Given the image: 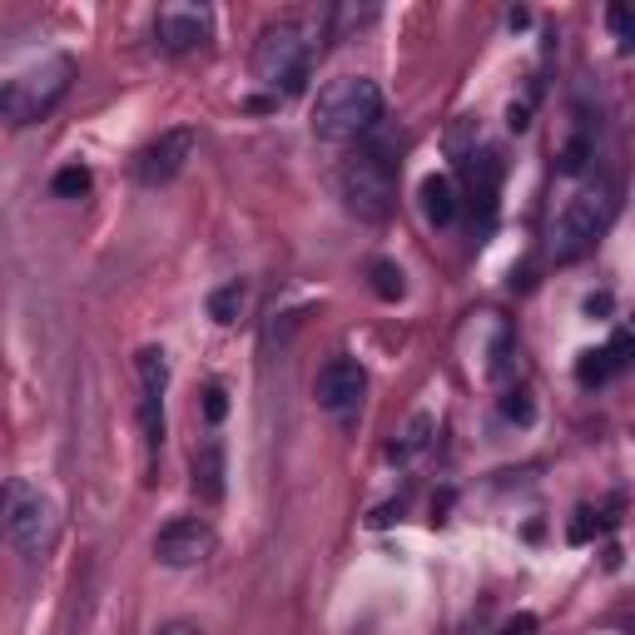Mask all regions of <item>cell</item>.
Listing matches in <instances>:
<instances>
[{"instance_id": "26", "label": "cell", "mask_w": 635, "mask_h": 635, "mask_svg": "<svg viewBox=\"0 0 635 635\" xmlns=\"http://www.w3.org/2000/svg\"><path fill=\"white\" fill-rule=\"evenodd\" d=\"M507 373H511V338L502 333L497 348H492V378H507Z\"/></svg>"}, {"instance_id": "28", "label": "cell", "mask_w": 635, "mask_h": 635, "mask_svg": "<svg viewBox=\"0 0 635 635\" xmlns=\"http://www.w3.org/2000/svg\"><path fill=\"white\" fill-rule=\"evenodd\" d=\"M452 502H457V492H452V487H442V492L432 497V526H442V521H447V511H452Z\"/></svg>"}, {"instance_id": "14", "label": "cell", "mask_w": 635, "mask_h": 635, "mask_svg": "<svg viewBox=\"0 0 635 635\" xmlns=\"http://www.w3.org/2000/svg\"><path fill=\"white\" fill-rule=\"evenodd\" d=\"M244 308H249V283H239V278L209 293V318H214V323H224V328H229V323H239V318H244Z\"/></svg>"}, {"instance_id": "2", "label": "cell", "mask_w": 635, "mask_h": 635, "mask_svg": "<svg viewBox=\"0 0 635 635\" xmlns=\"http://www.w3.org/2000/svg\"><path fill=\"white\" fill-rule=\"evenodd\" d=\"M397 164H402V159H392V144H382V139L353 149V154L343 159V169H338V194H343L348 214H358V219H368V224H382V219L392 214V204H397Z\"/></svg>"}, {"instance_id": "19", "label": "cell", "mask_w": 635, "mask_h": 635, "mask_svg": "<svg viewBox=\"0 0 635 635\" xmlns=\"http://www.w3.org/2000/svg\"><path fill=\"white\" fill-rule=\"evenodd\" d=\"M134 368H139V387L144 392H159L164 397V387H169V358H164V348H144L134 358Z\"/></svg>"}, {"instance_id": "1", "label": "cell", "mask_w": 635, "mask_h": 635, "mask_svg": "<svg viewBox=\"0 0 635 635\" xmlns=\"http://www.w3.org/2000/svg\"><path fill=\"white\" fill-rule=\"evenodd\" d=\"M382 120V90L368 75H343L333 85H323L318 105H313V134L328 144H353L368 139Z\"/></svg>"}, {"instance_id": "17", "label": "cell", "mask_w": 635, "mask_h": 635, "mask_svg": "<svg viewBox=\"0 0 635 635\" xmlns=\"http://www.w3.org/2000/svg\"><path fill=\"white\" fill-rule=\"evenodd\" d=\"M611 526H616V516L591 511V507H576L571 511V526H566V541H571V546H586V541H596V536L611 531Z\"/></svg>"}, {"instance_id": "20", "label": "cell", "mask_w": 635, "mask_h": 635, "mask_svg": "<svg viewBox=\"0 0 635 635\" xmlns=\"http://www.w3.org/2000/svg\"><path fill=\"white\" fill-rule=\"evenodd\" d=\"M90 189H95V174H90L85 164H65V169L50 179V194H55V199H85Z\"/></svg>"}, {"instance_id": "13", "label": "cell", "mask_w": 635, "mask_h": 635, "mask_svg": "<svg viewBox=\"0 0 635 635\" xmlns=\"http://www.w3.org/2000/svg\"><path fill=\"white\" fill-rule=\"evenodd\" d=\"M224 447L219 442H204L199 452H194V497L199 502H224Z\"/></svg>"}, {"instance_id": "9", "label": "cell", "mask_w": 635, "mask_h": 635, "mask_svg": "<svg viewBox=\"0 0 635 635\" xmlns=\"http://www.w3.org/2000/svg\"><path fill=\"white\" fill-rule=\"evenodd\" d=\"M194 149H199V134L194 129H164L159 139H149L139 154H134V179L144 184V189H159V184H169V179H179L184 174V164L194 159Z\"/></svg>"}, {"instance_id": "12", "label": "cell", "mask_w": 635, "mask_h": 635, "mask_svg": "<svg viewBox=\"0 0 635 635\" xmlns=\"http://www.w3.org/2000/svg\"><path fill=\"white\" fill-rule=\"evenodd\" d=\"M417 204H422V219L432 229H447L457 219V184H452V174H427L422 189H417Z\"/></svg>"}, {"instance_id": "22", "label": "cell", "mask_w": 635, "mask_h": 635, "mask_svg": "<svg viewBox=\"0 0 635 635\" xmlns=\"http://www.w3.org/2000/svg\"><path fill=\"white\" fill-rule=\"evenodd\" d=\"M611 373H616V368H611L606 348H586V353L576 358V382H581V387H601Z\"/></svg>"}, {"instance_id": "30", "label": "cell", "mask_w": 635, "mask_h": 635, "mask_svg": "<svg viewBox=\"0 0 635 635\" xmlns=\"http://www.w3.org/2000/svg\"><path fill=\"white\" fill-rule=\"evenodd\" d=\"M397 516H402V502H387V507H378L373 516H368V526H373V531H382V526H392Z\"/></svg>"}, {"instance_id": "16", "label": "cell", "mask_w": 635, "mask_h": 635, "mask_svg": "<svg viewBox=\"0 0 635 635\" xmlns=\"http://www.w3.org/2000/svg\"><path fill=\"white\" fill-rule=\"evenodd\" d=\"M368 288H373V298H382V303H397L407 293V278H402V268L392 258H373L368 263Z\"/></svg>"}, {"instance_id": "21", "label": "cell", "mask_w": 635, "mask_h": 635, "mask_svg": "<svg viewBox=\"0 0 635 635\" xmlns=\"http://www.w3.org/2000/svg\"><path fill=\"white\" fill-rule=\"evenodd\" d=\"M139 427H144V442H149V447L164 442V397H159V392H144V397H139Z\"/></svg>"}, {"instance_id": "33", "label": "cell", "mask_w": 635, "mask_h": 635, "mask_svg": "<svg viewBox=\"0 0 635 635\" xmlns=\"http://www.w3.org/2000/svg\"><path fill=\"white\" fill-rule=\"evenodd\" d=\"M507 25H511V30H526V25H531V10H511Z\"/></svg>"}, {"instance_id": "6", "label": "cell", "mask_w": 635, "mask_h": 635, "mask_svg": "<svg viewBox=\"0 0 635 635\" xmlns=\"http://www.w3.org/2000/svg\"><path fill=\"white\" fill-rule=\"evenodd\" d=\"M606 224H611V194H576L551 224V258L576 263L581 254H591Z\"/></svg>"}, {"instance_id": "18", "label": "cell", "mask_w": 635, "mask_h": 635, "mask_svg": "<svg viewBox=\"0 0 635 635\" xmlns=\"http://www.w3.org/2000/svg\"><path fill=\"white\" fill-rule=\"evenodd\" d=\"M591 159H596V144H591L586 134H571V139H566V149L556 154V174L576 179V174H586V169H591Z\"/></svg>"}, {"instance_id": "31", "label": "cell", "mask_w": 635, "mask_h": 635, "mask_svg": "<svg viewBox=\"0 0 635 635\" xmlns=\"http://www.w3.org/2000/svg\"><path fill=\"white\" fill-rule=\"evenodd\" d=\"M497 635H536V616H516V621H507Z\"/></svg>"}, {"instance_id": "29", "label": "cell", "mask_w": 635, "mask_h": 635, "mask_svg": "<svg viewBox=\"0 0 635 635\" xmlns=\"http://www.w3.org/2000/svg\"><path fill=\"white\" fill-rule=\"evenodd\" d=\"M507 125L521 134V129L531 125V100H511V110H507Z\"/></svg>"}, {"instance_id": "8", "label": "cell", "mask_w": 635, "mask_h": 635, "mask_svg": "<svg viewBox=\"0 0 635 635\" xmlns=\"http://www.w3.org/2000/svg\"><path fill=\"white\" fill-rule=\"evenodd\" d=\"M214 546H219V536H214V526H209L204 516H174V521L154 536V556H159V566H169V571L204 566V561L214 556Z\"/></svg>"}, {"instance_id": "27", "label": "cell", "mask_w": 635, "mask_h": 635, "mask_svg": "<svg viewBox=\"0 0 635 635\" xmlns=\"http://www.w3.org/2000/svg\"><path fill=\"white\" fill-rule=\"evenodd\" d=\"M611 308H616V298L601 288V293H591L586 298V318H611Z\"/></svg>"}, {"instance_id": "32", "label": "cell", "mask_w": 635, "mask_h": 635, "mask_svg": "<svg viewBox=\"0 0 635 635\" xmlns=\"http://www.w3.org/2000/svg\"><path fill=\"white\" fill-rule=\"evenodd\" d=\"M244 110L249 115H268V110H278V95H254V100H244Z\"/></svg>"}, {"instance_id": "34", "label": "cell", "mask_w": 635, "mask_h": 635, "mask_svg": "<svg viewBox=\"0 0 635 635\" xmlns=\"http://www.w3.org/2000/svg\"><path fill=\"white\" fill-rule=\"evenodd\" d=\"M154 635H199L189 621H174V626H164V631H154Z\"/></svg>"}, {"instance_id": "15", "label": "cell", "mask_w": 635, "mask_h": 635, "mask_svg": "<svg viewBox=\"0 0 635 635\" xmlns=\"http://www.w3.org/2000/svg\"><path fill=\"white\" fill-rule=\"evenodd\" d=\"M432 432H437V422H432V412H417V417L407 422V432H402V442H392V447H387V457H392V462H412L417 452H427V442H432Z\"/></svg>"}, {"instance_id": "10", "label": "cell", "mask_w": 635, "mask_h": 635, "mask_svg": "<svg viewBox=\"0 0 635 635\" xmlns=\"http://www.w3.org/2000/svg\"><path fill=\"white\" fill-rule=\"evenodd\" d=\"M363 392H368V373H363V363H358V358H328V363L318 368V378H313V397H318V407H323V412H333V417L353 412V407L363 402Z\"/></svg>"}, {"instance_id": "25", "label": "cell", "mask_w": 635, "mask_h": 635, "mask_svg": "<svg viewBox=\"0 0 635 635\" xmlns=\"http://www.w3.org/2000/svg\"><path fill=\"white\" fill-rule=\"evenodd\" d=\"M224 417H229V392L214 382V387H204V422H209V427H219Z\"/></svg>"}, {"instance_id": "4", "label": "cell", "mask_w": 635, "mask_h": 635, "mask_svg": "<svg viewBox=\"0 0 635 635\" xmlns=\"http://www.w3.org/2000/svg\"><path fill=\"white\" fill-rule=\"evenodd\" d=\"M70 80H75V60H70V55L40 60V65H30V70H20V75L5 80V90H0V115H5L10 125H30V120H40V115L55 110V100L70 90Z\"/></svg>"}, {"instance_id": "23", "label": "cell", "mask_w": 635, "mask_h": 635, "mask_svg": "<svg viewBox=\"0 0 635 635\" xmlns=\"http://www.w3.org/2000/svg\"><path fill=\"white\" fill-rule=\"evenodd\" d=\"M502 417L516 422V427H531V422H536V402H531L526 387H507V392H502Z\"/></svg>"}, {"instance_id": "7", "label": "cell", "mask_w": 635, "mask_h": 635, "mask_svg": "<svg viewBox=\"0 0 635 635\" xmlns=\"http://www.w3.org/2000/svg\"><path fill=\"white\" fill-rule=\"evenodd\" d=\"M457 169H462V179L472 189V234H477V244H487V234L497 229V194H502L507 164H502L497 149H467L457 159Z\"/></svg>"}, {"instance_id": "24", "label": "cell", "mask_w": 635, "mask_h": 635, "mask_svg": "<svg viewBox=\"0 0 635 635\" xmlns=\"http://www.w3.org/2000/svg\"><path fill=\"white\" fill-rule=\"evenodd\" d=\"M606 358H611V368H616V373H621V368H631V363H635V328H616V333H611Z\"/></svg>"}, {"instance_id": "35", "label": "cell", "mask_w": 635, "mask_h": 635, "mask_svg": "<svg viewBox=\"0 0 635 635\" xmlns=\"http://www.w3.org/2000/svg\"><path fill=\"white\" fill-rule=\"evenodd\" d=\"M626 50H635V20H631V30H626Z\"/></svg>"}, {"instance_id": "5", "label": "cell", "mask_w": 635, "mask_h": 635, "mask_svg": "<svg viewBox=\"0 0 635 635\" xmlns=\"http://www.w3.org/2000/svg\"><path fill=\"white\" fill-rule=\"evenodd\" d=\"M55 531H60V516L50 507V497H40L25 482H10V492H5V536H10V546L25 561H40L55 546Z\"/></svg>"}, {"instance_id": "11", "label": "cell", "mask_w": 635, "mask_h": 635, "mask_svg": "<svg viewBox=\"0 0 635 635\" xmlns=\"http://www.w3.org/2000/svg\"><path fill=\"white\" fill-rule=\"evenodd\" d=\"M209 30H214V20H209L204 5H164L159 20H154V35H159V45H164L169 55L199 50V45L209 40Z\"/></svg>"}, {"instance_id": "3", "label": "cell", "mask_w": 635, "mask_h": 635, "mask_svg": "<svg viewBox=\"0 0 635 635\" xmlns=\"http://www.w3.org/2000/svg\"><path fill=\"white\" fill-rule=\"evenodd\" d=\"M313 40L293 25V20H283V25H268L263 35H258L254 45V75L278 95V100H293V95H303L308 90V75H313Z\"/></svg>"}]
</instances>
